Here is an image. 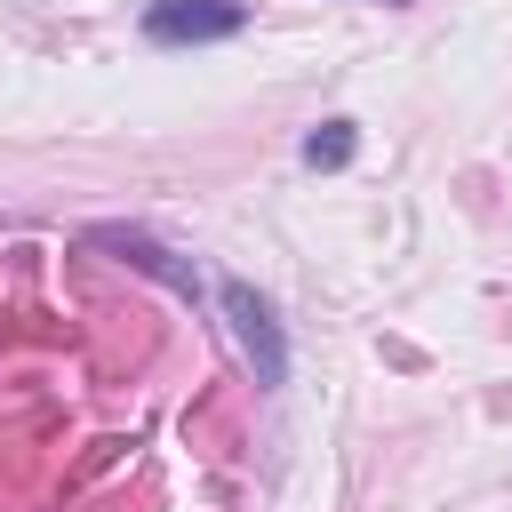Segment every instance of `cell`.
I'll use <instances>...</instances> for the list:
<instances>
[{"label": "cell", "mask_w": 512, "mask_h": 512, "mask_svg": "<svg viewBox=\"0 0 512 512\" xmlns=\"http://www.w3.org/2000/svg\"><path fill=\"white\" fill-rule=\"evenodd\" d=\"M360 152V136H352V120H320L312 136H304V168H344Z\"/></svg>", "instance_id": "obj_3"}, {"label": "cell", "mask_w": 512, "mask_h": 512, "mask_svg": "<svg viewBox=\"0 0 512 512\" xmlns=\"http://www.w3.org/2000/svg\"><path fill=\"white\" fill-rule=\"evenodd\" d=\"M392 8H400V0H392Z\"/></svg>", "instance_id": "obj_4"}, {"label": "cell", "mask_w": 512, "mask_h": 512, "mask_svg": "<svg viewBox=\"0 0 512 512\" xmlns=\"http://www.w3.org/2000/svg\"><path fill=\"white\" fill-rule=\"evenodd\" d=\"M224 312H232V328H240V344H248V360H256V384H280V376H288V344H280L272 304H264L256 288L224 280Z\"/></svg>", "instance_id": "obj_2"}, {"label": "cell", "mask_w": 512, "mask_h": 512, "mask_svg": "<svg viewBox=\"0 0 512 512\" xmlns=\"http://www.w3.org/2000/svg\"><path fill=\"white\" fill-rule=\"evenodd\" d=\"M248 24L240 0H152L144 8V40L152 48H200V40H232Z\"/></svg>", "instance_id": "obj_1"}]
</instances>
